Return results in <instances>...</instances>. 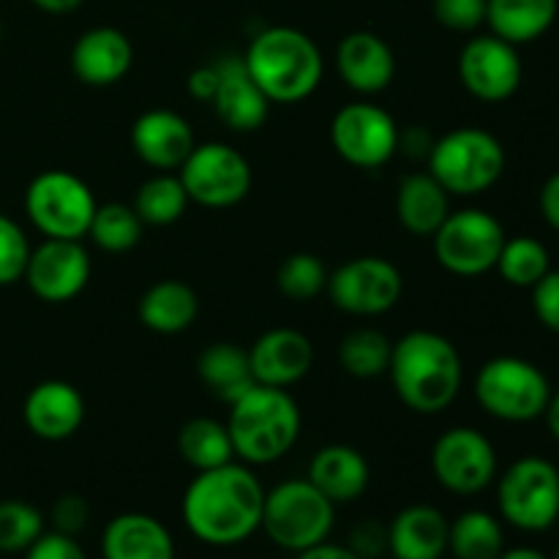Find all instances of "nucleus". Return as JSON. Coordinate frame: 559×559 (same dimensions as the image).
Here are the masks:
<instances>
[{
	"mask_svg": "<svg viewBox=\"0 0 559 559\" xmlns=\"http://www.w3.org/2000/svg\"><path fill=\"white\" fill-rule=\"evenodd\" d=\"M448 551L456 559H497L506 551L502 524L486 511H464L448 530Z\"/></svg>",
	"mask_w": 559,
	"mask_h": 559,
	"instance_id": "nucleus-31",
	"label": "nucleus"
},
{
	"mask_svg": "<svg viewBox=\"0 0 559 559\" xmlns=\"http://www.w3.org/2000/svg\"><path fill=\"white\" fill-rule=\"evenodd\" d=\"M25 559H87V555L71 535L44 530L36 544L25 551Z\"/></svg>",
	"mask_w": 559,
	"mask_h": 559,
	"instance_id": "nucleus-43",
	"label": "nucleus"
},
{
	"mask_svg": "<svg viewBox=\"0 0 559 559\" xmlns=\"http://www.w3.org/2000/svg\"><path fill=\"white\" fill-rule=\"evenodd\" d=\"M328 267L322 265V260L309 251H298V254H289L287 260L278 265L276 271V287L284 298L298 300V304H309L317 295L325 293L328 287Z\"/></svg>",
	"mask_w": 559,
	"mask_h": 559,
	"instance_id": "nucleus-36",
	"label": "nucleus"
},
{
	"mask_svg": "<svg viewBox=\"0 0 559 559\" xmlns=\"http://www.w3.org/2000/svg\"><path fill=\"white\" fill-rule=\"evenodd\" d=\"M338 76L355 93L374 96L391 87L396 76V55L391 44L371 31H353L336 47Z\"/></svg>",
	"mask_w": 559,
	"mask_h": 559,
	"instance_id": "nucleus-22",
	"label": "nucleus"
},
{
	"mask_svg": "<svg viewBox=\"0 0 559 559\" xmlns=\"http://www.w3.org/2000/svg\"><path fill=\"white\" fill-rule=\"evenodd\" d=\"M300 426L304 418L287 388L254 385L229 404L227 429L235 456L243 464L265 467L287 456L298 442Z\"/></svg>",
	"mask_w": 559,
	"mask_h": 559,
	"instance_id": "nucleus-4",
	"label": "nucleus"
},
{
	"mask_svg": "<svg viewBox=\"0 0 559 559\" xmlns=\"http://www.w3.org/2000/svg\"><path fill=\"white\" fill-rule=\"evenodd\" d=\"M44 533V516L38 508L22 500L0 502V551L16 555L27 551Z\"/></svg>",
	"mask_w": 559,
	"mask_h": 559,
	"instance_id": "nucleus-37",
	"label": "nucleus"
},
{
	"mask_svg": "<svg viewBox=\"0 0 559 559\" xmlns=\"http://www.w3.org/2000/svg\"><path fill=\"white\" fill-rule=\"evenodd\" d=\"M506 229L491 213L480 207L451 211L442 227L431 235L437 262L448 273L462 278L484 276L495 271L506 246Z\"/></svg>",
	"mask_w": 559,
	"mask_h": 559,
	"instance_id": "nucleus-9",
	"label": "nucleus"
},
{
	"mask_svg": "<svg viewBox=\"0 0 559 559\" xmlns=\"http://www.w3.org/2000/svg\"><path fill=\"white\" fill-rule=\"evenodd\" d=\"M393 342L377 328H355L338 344V364L358 380H374L388 374Z\"/></svg>",
	"mask_w": 559,
	"mask_h": 559,
	"instance_id": "nucleus-32",
	"label": "nucleus"
},
{
	"mask_svg": "<svg viewBox=\"0 0 559 559\" xmlns=\"http://www.w3.org/2000/svg\"><path fill=\"white\" fill-rule=\"evenodd\" d=\"M328 295L338 311L353 317H380L402 300L404 278L382 257H355L328 276Z\"/></svg>",
	"mask_w": 559,
	"mask_h": 559,
	"instance_id": "nucleus-12",
	"label": "nucleus"
},
{
	"mask_svg": "<svg viewBox=\"0 0 559 559\" xmlns=\"http://www.w3.org/2000/svg\"><path fill=\"white\" fill-rule=\"evenodd\" d=\"M555 559H559V546H557V555H555Z\"/></svg>",
	"mask_w": 559,
	"mask_h": 559,
	"instance_id": "nucleus-51",
	"label": "nucleus"
},
{
	"mask_svg": "<svg viewBox=\"0 0 559 559\" xmlns=\"http://www.w3.org/2000/svg\"><path fill=\"white\" fill-rule=\"evenodd\" d=\"M142 229H145V224L136 216L134 207L123 205V202H107V205H98L96 213H93L87 238L102 251L123 254V251H131L140 243Z\"/></svg>",
	"mask_w": 559,
	"mask_h": 559,
	"instance_id": "nucleus-34",
	"label": "nucleus"
},
{
	"mask_svg": "<svg viewBox=\"0 0 559 559\" xmlns=\"http://www.w3.org/2000/svg\"><path fill=\"white\" fill-rule=\"evenodd\" d=\"M96 207L91 186L69 169H47L25 191V213L44 238L82 240Z\"/></svg>",
	"mask_w": 559,
	"mask_h": 559,
	"instance_id": "nucleus-8",
	"label": "nucleus"
},
{
	"mask_svg": "<svg viewBox=\"0 0 559 559\" xmlns=\"http://www.w3.org/2000/svg\"><path fill=\"white\" fill-rule=\"evenodd\" d=\"M0 38H3V22H0Z\"/></svg>",
	"mask_w": 559,
	"mask_h": 559,
	"instance_id": "nucleus-50",
	"label": "nucleus"
},
{
	"mask_svg": "<svg viewBox=\"0 0 559 559\" xmlns=\"http://www.w3.org/2000/svg\"><path fill=\"white\" fill-rule=\"evenodd\" d=\"M336 524V506L309 478H293L265 491L262 524L267 538L284 551L311 549L331 538Z\"/></svg>",
	"mask_w": 559,
	"mask_h": 559,
	"instance_id": "nucleus-6",
	"label": "nucleus"
},
{
	"mask_svg": "<svg viewBox=\"0 0 559 559\" xmlns=\"http://www.w3.org/2000/svg\"><path fill=\"white\" fill-rule=\"evenodd\" d=\"M497 559H551V557H546L544 551H538V549H530V546H519V549L502 551Z\"/></svg>",
	"mask_w": 559,
	"mask_h": 559,
	"instance_id": "nucleus-49",
	"label": "nucleus"
},
{
	"mask_svg": "<svg viewBox=\"0 0 559 559\" xmlns=\"http://www.w3.org/2000/svg\"><path fill=\"white\" fill-rule=\"evenodd\" d=\"M475 399L486 415L506 424H530L544 418L551 385L544 371L516 355H500L480 366L475 377Z\"/></svg>",
	"mask_w": 559,
	"mask_h": 559,
	"instance_id": "nucleus-7",
	"label": "nucleus"
},
{
	"mask_svg": "<svg viewBox=\"0 0 559 559\" xmlns=\"http://www.w3.org/2000/svg\"><path fill=\"white\" fill-rule=\"evenodd\" d=\"M265 489L249 464H222L197 473L180 502L186 530L207 546H238L262 524Z\"/></svg>",
	"mask_w": 559,
	"mask_h": 559,
	"instance_id": "nucleus-1",
	"label": "nucleus"
},
{
	"mask_svg": "<svg viewBox=\"0 0 559 559\" xmlns=\"http://www.w3.org/2000/svg\"><path fill=\"white\" fill-rule=\"evenodd\" d=\"M331 145L358 169L385 167L399 153V126L393 115L377 104H347L333 115Z\"/></svg>",
	"mask_w": 559,
	"mask_h": 559,
	"instance_id": "nucleus-14",
	"label": "nucleus"
},
{
	"mask_svg": "<svg viewBox=\"0 0 559 559\" xmlns=\"http://www.w3.org/2000/svg\"><path fill=\"white\" fill-rule=\"evenodd\" d=\"M495 271H500V276L511 287L533 289L551 271L549 251H546V246L540 240L527 238V235L506 238V246H502Z\"/></svg>",
	"mask_w": 559,
	"mask_h": 559,
	"instance_id": "nucleus-35",
	"label": "nucleus"
},
{
	"mask_svg": "<svg viewBox=\"0 0 559 559\" xmlns=\"http://www.w3.org/2000/svg\"><path fill=\"white\" fill-rule=\"evenodd\" d=\"M131 63H134V47L118 27H91L71 47V71L82 85H115L129 74Z\"/></svg>",
	"mask_w": 559,
	"mask_h": 559,
	"instance_id": "nucleus-21",
	"label": "nucleus"
},
{
	"mask_svg": "<svg viewBox=\"0 0 559 559\" xmlns=\"http://www.w3.org/2000/svg\"><path fill=\"white\" fill-rule=\"evenodd\" d=\"M249 360L257 385L289 388L311 371L314 347L309 336L295 328H273L251 344Z\"/></svg>",
	"mask_w": 559,
	"mask_h": 559,
	"instance_id": "nucleus-19",
	"label": "nucleus"
},
{
	"mask_svg": "<svg viewBox=\"0 0 559 559\" xmlns=\"http://www.w3.org/2000/svg\"><path fill=\"white\" fill-rule=\"evenodd\" d=\"M22 418L27 431L38 440L63 442L80 431L85 420V399L71 382L44 380L25 396Z\"/></svg>",
	"mask_w": 559,
	"mask_h": 559,
	"instance_id": "nucleus-20",
	"label": "nucleus"
},
{
	"mask_svg": "<svg viewBox=\"0 0 559 559\" xmlns=\"http://www.w3.org/2000/svg\"><path fill=\"white\" fill-rule=\"evenodd\" d=\"M431 11L448 31L473 33L486 25V0H435Z\"/></svg>",
	"mask_w": 559,
	"mask_h": 559,
	"instance_id": "nucleus-39",
	"label": "nucleus"
},
{
	"mask_svg": "<svg viewBox=\"0 0 559 559\" xmlns=\"http://www.w3.org/2000/svg\"><path fill=\"white\" fill-rule=\"evenodd\" d=\"M200 314V298L189 284L178 278H164L147 287L136 304V317L142 325L162 336H175L194 325Z\"/></svg>",
	"mask_w": 559,
	"mask_h": 559,
	"instance_id": "nucleus-26",
	"label": "nucleus"
},
{
	"mask_svg": "<svg viewBox=\"0 0 559 559\" xmlns=\"http://www.w3.org/2000/svg\"><path fill=\"white\" fill-rule=\"evenodd\" d=\"M218 69V87L213 96V109H216L218 120L227 126L235 134H251V131L262 129L271 112V102L254 76L246 69L243 58L238 55H227V58L216 60Z\"/></svg>",
	"mask_w": 559,
	"mask_h": 559,
	"instance_id": "nucleus-18",
	"label": "nucleus"
},
{
	"mask_svg": "<svg viewBox=\"0 0 559 559\" xmlns=\"http://www.w3.org/2000/svg\"><path fill=\"white\" fill-rule=\"evenodd\" d=\"M22 278L44 304H69L91 282V257L82 240L44 238L31 249Z\"/></svg>",
	"mask_w": 559,
	"mask_h": 559,
	"instance_id": "nucleus-16",
	"label": "nucleus"
},
{
	"mask_svg": "<svg viewBox=\"0 0 559 559\" xmlns=\"http://www.w3.org/2000/svg\"><path fill=\"white\" fill-rule=\"evenodd\" d=\"M197 374H200L202 385L224 404L238 402L246 391L257 385L254 374H251L249 349L235 347L229 342H216L202 349L200 360H197Z\"/></svg>",
	"mask_w": 559,
	"mask_h": 559,
	"instance_id": "nucleus-29",
	"label": "nucleus"
},
{
	"mask_svg": "<svg viewBox=\"0 0 559 559\" xmlns=\"http://www.w3.org/2000/svg\"><path fill=\"white\" fill-rule=\"evenodd\" d=\"M540 213H544L546 224H549L555 233H559V173L551 175L549 180L540 189Z\"/></svg>",
	"mask_w": 559,
	"mask_h": 559,
	"instance_id": "nucleus-45",
	"label": "nucleus"
},
{
	"mask_svg": "<svg viewBox=\"0 0 559 559\" xmlns=\"http://www.w3.org/2000/svg\"><path fill=\"white\" fill-rule=\"evenodd\" d=\"M194 145L189 120L173 109H147L131 126V147L140 162L156 173H173L183 167Z\"/></svg>",
	"mask_w": 559,
	"mask_h": 559,
	"instance_id": "nucleus-17",
	"label": "nucleus"
},
{
	"mask_svg": "<svg viewBox=\"0 0 559 559\" xmlns=\"http://www.w3.org/2000/svg\"><path fill=\"white\" fill-rule=\"evenodd\" d=\"M347 546L360 559H380L388 551V524L380 519H364L353 527Z\"/></svg>",
	"mask_w": 559,
	"mask_h": 559,
	"instance_id": "nucleus-41",
	"label": "nucleus"
},
{
	"mask_svg": "<svg viewBox=\"0 0 559 559\" xmlns=\"http://www.w3.org/2000/svg\"><path fill=\"white\" fill-rule=\"evenodd\" d=\"M36 9L47 11V14H71V11L80 9L85 0H31Z\"/></svg>",
	"mask_w": 559,
	"mask_h": 559,
	"instance_id": "nucleus-47",
	"label": "nucleus"
},
{
	"mask_svg": "<svg viewBox=\"0 0 559 559\" xmlns=\"http://www.w3.org/2000/svg\"><path fill=\"white\" fill-rule=\"evenodd\" d=\"M178 451L189 467L197 473L216 469L235 459L233 437H229L227 424H218L213 418H191L183 424L178 435Z\"/></svg>",
	"mask_w": 559,
	"mask_h": 559,
	"instance_id": "nucleus-30",
	"label": "nucleus"
},
{
	"mask_svg": "<svg viewBox=\"0 0 559 559\" xmlns=\"http://www.w3.org/2000/svg\"><path fill=\"white\" fill-rule=\"evenodd\" d=\"M298 559H360V557L355 555L349 546H338V544H328V540H322V544L300 551Z\"/></svg>",
	"mask_w": 559,
	"mask_h": 559,
	"instance_id": "nucleus-46",
	"label": "nucleus"
},
{
	"mask_svg": "<svg viewBox=\"0 0 559 559\" xmlns=\"http://www.w3.org/2000/svg\"><path fill=\"white\" fill-rule=\"evenodd\" d=\"M186 87H189V93L197 98V102H213V96H216V87H218L216 63L200 66V69L191 71L189 80H186Z\"/></svg>",
	"mask_w": 559,
	"mask_h": 559,
	"instance_id": "nucleus-44",
	"label": "nucleus"
},
{
	"mask_svg": "<svg viewBox=\"0 0 559 559\" xmlns=\"http://www.w3.org/2000/svg\"><path fill=\"white\" fill-rule=\"evenodd\" d=\"M429 175L451 197H475L500 183L506 173V147L491 131L464 126L435 140L429 151Z\"/></svg>",
	"mask_w": 559,
	"mask_h": 559,
	"instance_id": "nucleus-5",
	"label": "nucleus"
},
{
	"mask_svg": "<svg viewBox=\"0 0 559 559\" xmlns=\"http://www.w3.org/2000/svg\"><path fill=\"white\" fill-rule=\"evenodd\" d=\"M178 178L191 202L213 211L238 205L251 191L249 162L227 142L194 145L183 167L178 169Z\"/></svg>",
	"mask_w": 559,
	"mask_h": 559,
	"instance_id": "nucleus-11",
	"label": "nucleus"
},
{
	"mask_svg": "<svg viewBox=\"0 0 559 559\" xmlns=\"http://www.w3.org/2000/svg\"><path fill=\"white\" fill-rule=\"evenodd\" d=\"M522 76L519 49L495 33L469 38L459 55V80L469 96L486 104L508 102L522 85Z\"/></svg>",
	"mask_w": 559,
	"mask_h": 559,
	"instance_id": "nucleus-15",
	"label": "nucleus"
},
{
	"mask_svg": "<svg viewBox=\"0 0 559 559\" xmlns=\"http://www.w3.org/2000/svg\"><path fill=\"white\" fill-rule=\"evenodd\" d=\"M104 559H175L169 530L147 513H120L102 535Z\"/></svg>",
	"mask_w": 559,
	"mask_h": 559,
	"instance_id": "nucleus-25",
	"label": "nucleus"
},
{
	"mask_svg": "<svg viewBox=\"0 0 559 559\" xmlns=\"http://www.w3.org/2000/svg\"><path fill=\"white\" fill-rule=\"evenodd\" d=\"M533 309L540 325L559 333V271H549L533 287Z\"/></svg>",
	"mask_w": 559,
	"mask_h": 559,
	"instance_id": "nucleus-42",
	"label": "nucleus"
},
{
	"mask_svg": "<svg viewBox=\"0 0 559 559\" xmlns=\"http://www.w3.org/2000/svg\"><path fill=\"white\" fill-rule=\"evenodd\" d=\"M243 63L267 102L298 104L320 87L322 52L298 27H265L251 38Z\"/></svg>",
	"mask_w": 559,
	"mask_h": 559,
	"instance_id": "nucleus-3",
	"label": "nucleus"
},
{
	"mask_svg": "<svg viewBox=\"0 0 559 559\" xmlns=\"http://www.w3.org/2000/svg\"><path fill=\"white\" fill-rule=\"evenodd\" d=\"M431 469L442 489L473 497L495 484L497 451L489 437L473 426H453L437 437L431 448Z\"/></svg>",
	"mask_w": 559,
	"mask_h": 559,
	"instance_id": "nucleus-13",
	"label": "nucleus"
},
{
	"mask_svg": "<svg viewBox=\"0 0 559 559\" xmlns=\"http://www.w3.org/2000/svg\"><path fill=\"white\" fill-rule=\"evenodd\" d=\"M559 0H486V25L513 47L538 41L557 20Z\"/></svg>",
	"mask_w": 559,
	"mask_h": 559,
	"instance_id": "nucleus-28",
	"label": "nucleus"
},
{
	"mask_svg": "<svg viewBox=\"0 0 559 559\" xmlns=\"http://www.w3.org/2000/svg\"><path fill=\"white\" fill-rule=\"evenodd\" d=\"M502 519L524 533H544L559 519V469L540 456H524L497 484Z\"/></svg>",
	"mask_w": 559,
	"mask_h": 559,
	"instance_id": "nucleus-10",
	"label": "nucleus"
},
{
	"mask_svg": "<svg viewBox=\"0 0 559 559\" xmlns=\"http://www.w3.org/2000/svg\"><path fill=\"white\" fill-rule=\"evenodd\" d=\"M87 519H91V506L82 495H63L55 500L52 511H49V522H52L55 533H63L76 538L82 530L87 527Z\"/></svg>",
	"mask_w": 559,
	"mask_h": 559,
	"instance_id": "nucleus-40",
	"label": "nucleus"
},
{
	"mask_svg": "<svg viewBox=\"0 0 559 559\" xmlns=\"http://www.w3.org/2000/svg\"><path fill=\"white\" fill-rule=\"evenodd\" d=\"M27 257H31V243L14 218L0 213V287L20 282L25 276Z\"/></svg>",
	"mask_w": 559,
	"mask_h": 559,
	"instance_id": "nucleus-38",
	"label": "nucleus"
},
{
	"mask_svg": "<svg viewBox=\"0 0 559 559\" xmlns=\"http://www.w3.org/2000/svg\"><path fill=\"white\" fill-rule=\"evenodd\" d=\"M544 418H546V424H549L551 437H555V440L559 442V391H557V393H551L549 407H546Z\"/></svg>",
	"mask_w": 559,
	"mask_h": 559,
	"instance_id": "nucleus-48",
	"label": "nucleus"
},
{
	"mask_svg": "<svg viewBox=\"0 0 559 559\" xmlns=\"http://www.w3.org/2000/svg\"><path fill=\"white\" fill-rule=\"evenodd\" d=\"M309 480L333 502H355L366 495L371 480V467L364 453L353 445H325L311 456Z\"/></svg>",
	"mask_w": 559,
	"mask_h": 559,
	"instance_id": "nucleus-24",
	"label": "nucleus"
},
{
	"mask_svg": "<svg viewBox=\"0 0 559 559\" xmlns=\"http://www.w3.org/2000/svg\"><path fill=\"white\" fill-rule=\"evenodd\" d=\"M388 374L404 407L418 415H437L456 402L464 366L451 338L435 331H409L393 342Z\"/></svg>",
	"mask_w": 559,
	"mask_h": 559,
	"instance_id": "nucleus-2",
	"label": "nucleus"
},
{
	"mask_svg": "<svg viewBox=\"0 0 559 559\" xmlns=\"http://www.w3.org/2000/svg\"><path fill=\"white\" fill-rule=\"evenodd\" d=\"M451 213V194L429 173L402 178L396 194V216L409 235L431 238Z\"/></svg>",
	"mask_w": 559,
	"mask_h": 559,
	"instance_id": "nucleus-27",
	"label": "nucleus"
},
{
	"mask_svg": "<svg viewBox=\"0 0 559 559\" xmlns=\"http://www.w3.org/2000/svg\"><path fill=\"white\" fill-rule=\"evenodd\" d=\"M451 522L435 506H407L388 524V551L393 559H442Z\"/></svg>",
	"mask_w": 559,
	"mask_h": 559,
	"instance_id": "nucleus-23",
	"label": "nucleus"
},
{
	"mask_svg": "<svg viewBox=\"0 0 559 559\" xmlns=\"http://www.w3.org/2000/svg\"><path fill=\"white\" fill-rule=\"evenodd\" d=\"M189 194H186L183 183H180L178 175L158 173L153 178H147L140 186L134 197V211L142 218V224H151V227H167L175 224L189 207Z\"/></svg>",
	"mask_w": 559,
	"mask_h": 559,
	"instance_id": "nucleus-33",
	"label": "nucleus"
}]
</instances>
